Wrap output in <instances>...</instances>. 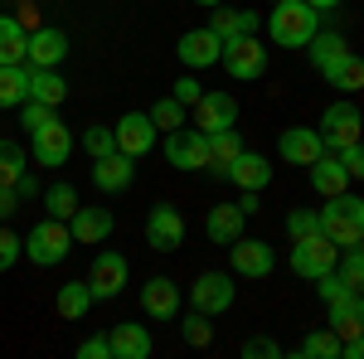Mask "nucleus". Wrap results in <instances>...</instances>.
Wrapping results in <instances>:
<instances>
[{
  "mask_svg": "<svg viewBox=\"0 0 364 359\" xmlns=\"http://www.w3.org/2000/svg\"><path fill=\"white\" fill-rule=\"evenodd\" d=\"M63 58H68V34H63V29L39 25L29 34V54H25L29 68H58Z\"/></svg>",
  "mask_w": 364,
  "mask_h": 359,
  "instance_id": "nucleus-16",
  "label": "nucleus"
},
{
  "mask_svg": "<svg viewBox=\"0 0 364 359\" xmlns=\"http://www.w3.org/2000/svg\"><path fill=\"white\" fill-rule=\"evenodd\" d=\"M360 107L355 102H331L326 117H321V141H326V151H345V146H355L360 141Z\"/></svg>",
  "mask_w": 364,
  "mask_h": 359,
  "instance_id": "nucleus-6",
  "label": "nucleus"
},
{
  "mask_svg": "<svg viewBox=\"0 0 364 359\" xmlns=\"http://www.w3.org/2000/svg\"><path fill=\"white\" fill-rule=\"evenodd\" d=\"M141 311L156 316V321H175V311H180V286H175L170 277H151V282L141 286Z\"/></svg>",
  "mask_w": 364,
  "mask_h": 359,
  "instance_id": "nucleus-19",
  "label": "nucleus"
},
{
  "mask_svg": "<svg viewBox=\"0 0 364 359\" xmlns=\"http://www.w3.org/2000/svg\"><path fill=\"white\" fill-rule=\"evenodd\" d=\"M340 277L350 291H364V248H350V257L340 262Z\"/></svg>",
  "mask_w": 364,
  "mask_h": 359,
  "instance_id": "nucleus-41",
  "label": "nucleus"
},
{
  "mask_svg": "<svg viewBox=\"0 0 364 359\" xmlns=\"http://www.w3.org/2000/svg\"><path fill=\"white\" fill-rule=\"evenodd\" d=\"M29 151H34V161H39V166L58 170L63 161H68V151H73V132H68L63 122H49V127L29 132Z\"/></svg>",
  "mask_w": 364,
  "mask_h": 359,
  "instance_id": "nucleus-10",
  "label": "nucleus"
},
{
  "mask_svg": "<svg viewBox=\"0 0 364 359\" xmlns=\"http://www.w3.org/2000/svg\"><path fill=\"white\" fill-rule=\"evenodd\" d=\"M301 355L306 359H340V335L336 331H316L301 340Z\"/></svg>",
  "mask_w": 364,
  "mask_h": 359,
  "instance_id": "nucleus-37",
  "label": "nucleus"
},
{
  "mask_svg": "<svg viewBox=\"0 0 364 359\" xmlns=\"http://www.w3.org/2000/svg\"><path fill=\"white\" fill-rule=\"evenodd\" d=\"M146 243L156 252H175L185 243V219H180V209H170V204H156L151 214H146Z\"/></svg>",
  "mask_w": 364,
  "mask_h": 359,
  "instance_id": "nucleus-11",
  "label": "nucleus"
},
{
  "mask_svg": "<svg viewBox=\"0 0 364 359\" xmlns=\"http://www.w3.org/2000/svg\"><path fill=\"white\" fill-rule=\"evenodd\" d=\"M306 49H311V63H316V68H331L340 54H350V44H345L340 34H321V29H316V39H311Z\"/></svg>",
  "mask_w": 364,
  "mask_h": 359,
  "instance_id": "nucleus-35",
  "label": "nucleus"
},
{
  "mask_svg": "<svg viewBox=\"0 0 364 359\" xmlns=\"http://www.w3.org/2000/svg\"><path fill=\"white\" fill-rule=\"evenodd\" d=\"M15 204H20V190H15V185H0V223L15 214Z\"/></svg>",
  "mask_w": 364,
  "mask_h": 359,
  "instance_id": "nucleus-49",
  "label": "nucleus"
},
{
  "mask_svg": "<svg viewBox=\"0 0 364 359\" xmlns=\"http://www.w3.org/2000/svg\"><path fill=\"white\" fill-rule=\"evenodd\" d=\"M20 252H25V238H15V233L0 223V272H10V267L20 262Z\"/></svg>",
  "mask_w": 364,
  "mask_h": 359,
  "instance_id": "nucleus-42",
  "label": "nucleus"
},
{
  "mask_svg": "<svg viewBox=\"0 0 364 359\" xmlns=\"http://www.w3.org/2000/svg\"><path fill=\"white\" fill-rule=\"evenodd\" d=\"M112 132H117V151H122V156H132V161L146 156V151L156 146V122H151V112H127Z\"/></svg>",
  "mask_w": 364,
  "mask_h": 359,
  "instance_id": "nucleus-12",
  "label": "nucleus"
},
{
  "mask_svg": "<svg viewBox=\"0 0 364 359\" xmlns=\"http://www.w3.org/2000/svg\"><path fill=\"white\" fill-rule=\"evenodd\" d=\"M25 146L20 141H10V136H0V185H15L20 175H25Z\"/></svg>",
  "mask_w": 364,
  "mask_h": 359,
  "instance_id": "nucleus-34",
  "label": "nucleus"
},
{
  "mask_svg": "<svg viewBox=\"0 0 364 359\" xmlns=\"http://www.w3.org/2000/svg\"><path fill=\"white\" fill-rule=\"evenodd\" d=\"M321 233L336 248H355L364 238V199L360 194H331L321 209Z\"/></svg>",
  "mask_w": 364,
  "mask_h": 359,
  "instance_id": "nucleus-2",
  "label": "nucleus"
},
{
  "mask_svg": "<svg viewBox=\"0 0 364 359\" xmlns=\"http://www.w3.org/2000/svg\"><path fill=\"white\" fill-rule=\"evenodd\" d=\"M29 54V34L15 15H0V63H25Z\"/></svg>",
  "mask_w": 364,
  "mask_h": 359,
  "instance_id": "nucleus-30",
  "label": "nucleus"
},
{
  "mask_svg": "<svg viewBox=\"0 0 364 359\" xmlns=\"http://www.w3.org/2000/svg\"><path fill=\"white\" fill-rule=\"evenodd\" d=\"M228 252H233V272L252 277V282H257V277H272V267H277L272 243H257V238H233Z\"/></svg>",
  "mask_w": 364,
  "mask_h": 359,
  "instance_id": "nucleus-15",
  "label": "nucleus"
},
{
  "mask_svg": "<svg viewBox=\"0 0 364 359\" xmlns=\"http://www.w3.org/2000/svg\"><path fill=\"white\" fill-rule=\"evenodd\" d=\"M54 306H58L63 321H83L87 311H92V286H87V282H63L58 296H54Z\"/></svg>",
  "mask_w": 364,
  "mask_h": 359,
  "instance_id": "nucleus-29",
  "label": "nucleus"
},
{
  "mask_svg": "<svg viewBox=\"0 0 364 359\" xmlns=\"http://www.w3.org/2000/svg\"><path fill=\"white\" fill-rule=\"evenodd\" d=\"M83 146H87L92 161H97V156H112V151H117V132H112V127H87Z\"/></svg>",
  "mask_w": 364,
  "mask_h": 359,
  "instance_id": "nucleus-40",
  "label": "nucleus"
},
{
  "mask_svg": "<svg viewBox=\"0 0 364 359\" xmlns=\"http://www.w3.org/2000/svg\"><path fill=\"white\" fill-rule=\"evenodd\" d=\"M180 335H185V345L204 350V345L214 340V331H209V316H204V311H190V316H185V326H180Z\"/></svg>",
  "mask_w": 364,
  "mask_h": 359,
  "instance_id": "nucleus-39",
  "label": "nucleus"
},
{
  "mask_svg": "<svg viewBox=\"0 0 364 359\" xmlns=\"http://www.w3.org/2000/svg\"><path fill=\"white\" fill-rule=\"evenodd\" d=\"M340 262V248L326 238V233H316V238H291V272L316 282L321 272H331Z\"/></svg>",
  "mask_w": 364,
  "mask_h": 359,
  "instance_id": "nucleus-5",
  "label": "nucleus"
},
{
  "mask_svg": "<svg viewBox=\"0 0 364 359\" xmlns=\"http://www.w3.org/2000/svg\"><path fill=\"white\" fill-rule=\"evenodd\" d=\"M316 291H321V301L331 306V301H336V296H345L350 286H345V277H340L336 267H331V272H321V277H316Z\"/></svg>",
  "mask_w": 364,
  "mask_h": 359,
  "instance_id": "nucleus-44",
  "label": "nucleus"
},
{
  "mask_svg": "<svg viewBox=\"0 0 364 359\" xmlns=\"http://www.w3.org/2000/svg\"><path fill=\"white\" fill-rule=\"evenodd\" d=\"M170 92H175V97H180V102H185V107H195V102H199V92H204V87H199L195 78H180V83L170 87Z\"/></svg>",
  "mask_w": 364,
  "mask_h": 359,
  "instance_id": "nucleus-48",
  "label": "nucleus"
},
{
  "mask_svg": "<svg viewBox=\"0 0 364 359\" xmlns=\"http://www.w3.org/2000/svg\"><path fill=\"white\" fill-rule=\"evenodd\" d=\"M29 97H34V102L58 107V102L68 97V83L58 78V68H34V73H29Z\"/></svg>",
  "mask_w": 364,
  "mask_h": 359,
  "instance_id": "nucleus-31",
  "label": "nucleus"
},
{
  "mask_svg": "<svg viewBox=\"0 0 364 359\" xmlns=\"http://www.w3.org/2000/svg\"><path fill=\"white\" fill-rule=\"evenodd\" d=\"M306 170H311V190L326 194V199H331V194H345V190H350V175H345V166H340L336 151H326V156H321V161H311Z\"/></svg>",
  "mask_w": 364,
  "mask_h": 359,
  "instance_id": "nucleus-25",
  "label": "nucleus"
},
{
  "mask_svg": "<svg viewBox=\"0 0 364 359\" xmlns=\"http://www.w3.org/2000/svg\"><path fill=\"white\" fill-rule=\"evenodd\" d=\"M199 5H219V0H199Z\"/></svg>",
  "mask_w": 364,
  "mask_h": 359,
  "instance_id": "nucleus-52",
  "label": "nucleus"
},
{
  "mask_svg": "<svg viewBox=\"0 0 364 359\" xmlns=\"http://www.w3.org/2000/svg\"><path fill=\"white\" fill-rule=\"evenodd\" d=\"M68 248H73V228L63 219H39L25 238V257L34 267H58L68 257Z\"/></svg>",
  "mask_w": 364,
  "mask_h": 359,
  "instance_id": "nucleus-3",
  "label": "nucleus"
},
{
  "mask_svg": "<svg viewBox=\"0 0 364 359\" xmlns=\"http://www.w3.org/2000/svg\"><path fill=\"white\" fill-rule=\"evenodd\" d=\"M29 63H0V107H25L29 102Z\"/></svg>",
  "mask_w": 364,
  "mask_h": 359,
  "instance_id": "nucleus-28",
  "label": "nucleus"
},
{
  "mask_svg": "<svg viewBox=\"0 0 364 359\" xmlns=\"http://www.w3.org/2000/svg\"><path fill=\"white\" fill-rule=\"evenodd\" d=\"M257 25H262V20H257L252 10H219V15L209 20V29H214L224 44H228V39H238V34H252Z\"/></svg>",
  "mask_w": 364,
  "mask_h": 359,
  "instance_id": "nucleus-32",
  "label": "nucleus"
},
{
  "mask_svg": "<svg viewBox=\"0 0 364 359\" xmlns=\"http://www.w3.org/2000/svg\"><path fill=\"white\" fill-rule=\"evenodd\" d=\"M219 54H224V39L214 34V29H190V34H180V44H175V58L185 63V68H214L219 63Z\"/></svg>",
  "mask_w": 364,
  "mask_h": 359,
  "instance_id": "nucleus-7",
  "label": "nucleus"
},
{
  "mask_svg": "<svg viewBox=\"0 0 364 359\" xmlns=\"http://www.w3.org/2000/svg\"><path fill=\"white\" fill-rule=\"evenodd\" d=\"M306 5H311V10H336L340 0H306Z\"/></svg>",
  "mask_w": 364,
  "mask_h": 359,
  "instance_id": "nucleus-51",
  "label": "nucleus"
},
{
  "mask_svg": "<svg viewBox=\"0 0 364 359\" xmlns=\"http://www.w3.org/2000/svg\"><path fill=\"white\" fill-rule=\"evenodd\" d=\"M340 166H345V175L350 180H364V141H355V146H345V151H336Z\"/></svg>",
  "mask_w": 364,
  "mask_h": 359,
  "instance_id": "nucleus-45",
  "label": "nucleus"
},
{
  "mask_svg": "<svg viewBox=\"0 0 364 359\" xmlns=\"http://www.w3.org/2000/svg\"><path fill=\"white\" fill-rule=\"evenodd\" d=\"M267 29H272V44L282 49H306L321 29V10H311L306 0H282L267 15Z\"/></svg>",
  "mask_w": 364,
  "mask_h": 359,
  "instance_id": "nucleus-1",
  "label": "nucleus"
},
{
  "mask_svg": "<svg viewBox=\"0 0 364 359\" xmlns=\"http://www.w3.org/2000/svg\"><path fill=\"white\" fill-rule=\"evenodd\" d=\"M78 204H83V199H78V190H73V185H63V180L44 190V209H49V219H63V223H68L73 214H78Z\"/></svg>",
  "mask_w": 364,
  "mask_h": 359,
  "instance_id": "nucleus-33",
  "label": "nucleus"
},
{
  "mask_svg": "<svg viewBox=\"0 0 364 359\" xmlns=\"http://www.w3.org/2000/svg\"><path fill=\"white\" fill-rule=\"evenodd\" d=\"M238 355H243V359H277L282 345H277V340H262V335H257V340H243V350H238Z\"/></svg>",
  "mask_w": 364,
  "mask_h": 359,
  "instance_id": "nucleus-46",
  "label": "nucleus"
},
{
  "mask_svg": "<svg viewBox=\"0 0 364 359\" xmlns=\"http://www.w3.org/2000/svg\"><path fill=\"white\" fill-rule=\"evenodd\" d=\"M321 78L336 92H364V58L360 54H340L331 68H321Z\"/></svg>",
  "mask_w": 364,
  "mask_h": 359,
  "instance_id": "nucleus-26",
  "label": "nucleus"
},
{
  "mask_svg": "<svg viewBox=\"0 0 364 359\" xmlns=\"http://www.w3.org/2000/svg\"><path fill=\"white\" fill-rule=\"evenodd\" d=\"M190 296H195V311L219 316V311L233 306V277H228V272H199L195 286H190Z\"/></svg>",
  "mask_w": 364,
  "mask_h": 359,
  "instance_id": "nucleus-14",
  "label": "nucleus"
},
{
  "mask_svg": "<svg viewBox=\"0 0 364 359\" xmlns=\"http://www.w3.org/2000/svg\"><path fill=\"white\" fill-rule=\"evenodd\" d=\"M166 161L175 170H209V136L204 132H170L166 136Z\"/></svg>",
  "mask_w": 364,
  "mask_h": 359,
  "instance_id": "nucleus-8",
  "label": "nucleus"
},
{
  "mask_svg": "<svg viewBox=\"0 0 364 359\" xmlns=\"http://www.w3.org/2000/svg\"><path fill=\"white\" fill-rule=\"evenodd\" d=\"M243 223H248L243 204H214V209H209V219H204V233H209L219 248H228L233 238H243Z\"/></svg>",
  "mask_w": 364,
  "mask_h": 359,
  "instance_id": "nucleus-23",
  "label": "nucleus"
},
{
  "mask_svg": "<svg viewBox=\"0 0 364 359\" xmlns=\"http://www.w3.org/2000/svg\"><path fill=\"white\" fill-rule=\"evenodd\" d=\"M204 136H209V175L224 180L228 166H233V156L243 151V136H238L233 127H224V132H204Z\"/></svg>",
  "mask_w": 364,
  "mask_h": 359,
  "instance_id": "nucleus-27",
  "label": "nucleus"
},
{
  "mask_svg": "<svg viewBox=\"0 0 364 359\" xmlns=\"http://www.w3.org/2000/svg\"><path fill=\"white\" fill-rule=\"evenodd\" d=\"M219 63H224L228 78H262L267 73V49L257 44V34H238V39H228L224 54H219Z\"/></svg>",
  "mask_w": 364,
  "mask_h": 359,
  "instance_id": "nucleus-4",
  "label": "nucleus"
},
{
  "mask_svg": "<svg viewBox=\"0 0 364 359\" xmlns=\"http://www.w3.org/2000/svg\"><path fill=\"white\" fill-rule=\"evenodd\" d=\"M87 286H92V301H112L127 286V257L122 252H97L92 257V272H87Z\"/></svg>",
  "mask_w": 364,
  "mask_h": 359,
  "instance_id": "nucleus-9",
  "label": "nucleus"
},
{
  "mask_svg": "<svg viewBox=\"0 0 364 359\" xmlns=\"http://www.w3.org/2000/svg\"><path fill=\"white\" fill-rule=\"evenodd\" d=\"M340 359H364V331L350 335V340H340Z\"/></svg>",
  "mask_w": 364,
  "mask_h": 359,
  "instance_id": "nucleus-50",
  "label": "nucleus"
},
{
  "mask_svg": "<svg viewBox=\"0 0 364 359\" xmlns=\"http://www.w3.org/2000/svg\"><path fill=\"white\" fill-rule=\"evenodd\" d=\"M224 180H233L238 190H267V185H272V166H267L257 151H238Z\"/></svg>",
  "mask_w": 364,
  "mask_h": 359,
  "instance_id": "nucleus-22",
  "label": "nucleus"
},
{
  "mask_svg": "<svg viewBox=\"0 0 364 359\" xmlns=\"http://www.w3.org/2000/svg\"><path fill=\"white\" fill-rule=\"evenodd\" d=\"M272 5H282V0H272Z\"/></svg>",
  "mask_w": 364,
  "mask_h": 359,
  "instance_id": "nucleus-54",
  "label": "nucleus"
},
{
  "mask_svg": "<svg viewBox=\"0 0 364 359\" xmlns=\"http://www.w3.org/2000/svg\"><path fill=\"white\" fill-rule=\"evenodd\" d=\"M20 117H25V132H39V127L58 122V117H54V107H49V102H34V97H29L25 107H20Z\"/></svg>",
  "mask_w": 364,
  "mask_h": 359,
  "instance_id": "nucleus-43",
  "label": "nucleus"
},
{
  "mask_svg": "<svg viewBox=\"0 0 364 359\" xmlns=\"http://www.w3.org/2000/svg\"><path fill=\"white\" fill-rule=\"evenodd\" d=\"M326 321H331V331H336L340 340L360 335V331H364V291H345V296H336Z\"/></svg>",
  "mask_w": 364,
  "mask_h": 359,
  "instance_id": "nucleus-24",
  "label": "nucleus"
},
{
  "mask_svg": "<svg viewBox=\"0 0 364 359\" xmlns=\"http://www.w3.org/2000/svg\"><path fill=\"white\" fill-rule=\"evenodd\" d=\"M78 359H112V340H107V335L83 340V345H78Z\"/></svg>",
  "mask_w": 364,
  "mask_h": 359,
  "instance_id": "nucleus-47",
  "label": "nucleus"
},
{
  "mask_svg": "<svg viewBox=\"0 0 364 359\" xmlns=\"http://www.w3.org/2000/svg\"><path fill=\"white\" fill-rule=\"evenodd\" d=\"M195 127H199V132H224V127H238V97H233V92H199Z\"/></svg>",
  "mask_w": 364,
  "mask_h": 359,
  "instance_id": "nucleus-13",
  "label": "nucleus"
},
{
  "mask_svg": "<svg viewBox=\"0 0 364 359\" xmlns=\"http://www.w3.org/2000/svg\"><path fill=\"white\" fill-rule=\"evenodd\" d=\"M151 122H156L161 132H180V127H185V102H180L175 92H170V97H161V102L151 107Z\"/></svg>",
  "mask_w": 364,
  "mask_h": 359,
  "instance_id": "nucleus-36",
  "label": "nucleus"
},
{
  "mask_svg": "<svg viewBox=\"0 0 364 359\" xmlns=\"http://www.w3.org/2000/svg\"><path fill=\"white\" fill-rule=\"evenodd\" d=\"M68 228H73V243L92 248V243H102L117 228V219H112V209H87V204H78V214L68 219Z\"/></svg>",
  "mask_w": 364,
  "mask_h": 359,
  "instance_id": "nucleus-21",
  "label": "nucleus"
},
{
  "mask_svg": "<svg viewBox=\"0 0 364 359\" xmlns=\"http://www.w3.org/2000/svg\"><path fill=\"white\" fill-rule=\"evenodd\" d=\"M355 248H364V238H360V243H355Z\"/></svg>",
  "mask_w": 364,
  "mask_h": 359,
  "instance_id": "nucleus-53",
  "label": "nucleus"
},
{
  "mask_svg": "<svg viewBox=\"0 0 364 359\" xmlns=\"http://www.w3.org/2000/svg\"><path fill=\"white\" fill-rule=\"evenodd\" d=\"M132 180H136V161H132V156H122V151L92 161V185H97V190L112 194V190H127Z\"/></svg>",
  "mask_w": 364,
  "mask_h": 359,
  "instance_id": "nucleus-20",
  "label": "nucleus"
},
{
  "mask_svg": "<svg viewBox=\"0 0 364 359\" xmlns=\"http://www.w3.org/2000/svg\"><path fill=\"white\" fill-rule=\"evenodd\" d=\"M282 161L287 166H311V161H321L326 156V141H321V132H311V127H287L277 141Z\"/></svg>",
  "mask_w": 364,
  "mask_h": 359,
  "instance_id": "nucleus-17",
  "label": "nucleus"
},
{
  "mask_svg": "<svg viewBox=\"0 0 364 359\" xmlns=\"http://www.w3.org/2000/svg\"><path fill=\"white\" fill-rule=\"evenodd\" d=\"M287 233L291 238H316L321 233V209H291L287 214Z\"/></svg>",
  "mask_w": 364,
  "mask_h": 359,
  "instance_id": "nucleus-38",
  "label": "nucleus"
},
{
  "mask_svg": "<svg viewBox=\"0 0 364 359\" xmlns=\"http://www.w3.org/2000/svg\"><path fill=\"white\" fill-rule=\"evenodd\" d=\"M107 340H112V359H151V355H156L151 331H146V326H132V321L112 326V331H107Z\"/></svg>",
  "mask_w": 364,
  "mask_h": 359,
  "instance_id": "nucleus-18",
  "label": "nucleus"
}]
</instances>
